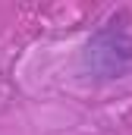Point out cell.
Segmentation results:
<instances>
[{
    "mask_svg": "<svg viewBox=\"0 0 132 135\" xmlns=\"http://www.w3.org/2000/svg\"><path fill=\"white\" fill-rule=\"evenodd\" d=\"M79 66L95 82H116L132 75V32L116 19L104 22L85 41Z\"/></svg>",
    "mask_w": 132,
    "mask_h": 135,
    "instance_id": "1",
    "label": "cell"
}]
</instances>
